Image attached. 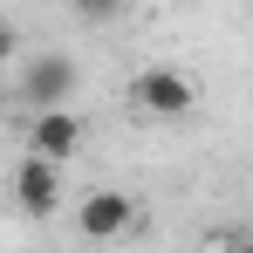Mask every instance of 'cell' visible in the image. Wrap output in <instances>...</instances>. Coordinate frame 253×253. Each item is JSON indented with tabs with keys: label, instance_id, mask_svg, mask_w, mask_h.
I'll list each match as a JSON object with an SVG mask.
<instances>
[{
	"label": "cell",
	"instance_id": "obj_1",
	"mask_svg": "<svg viewBox=\"0 0 253 253\" xmlns=\"http://www.w3.org/2000/svg\"><path fill=\"white\" fill-rule=\"evenodd\" d=\"M69 96H76V62L69 55H35L28 69H21V103L42 117V110H69Z\"/></svg>",
	"mask_w": 253,
	"mask_h": 253
},
{
	"label": "cell",
	"instance_id": "obj_2",
	"mask_svg": "<svg viewBox=\"0 0 253 253\" xmlns=\"http://www.w3.org/2000/svg\"><path fill=\"white\" fill-rule=\"evenodd\" d=\"M130 103H137V110H144V117H192V103H199V89L185 83V76H178V69H144V76H137V83H130Z\"/></svg>",
	"mask_w": 253,
	"mask_h": 253
},
{
	"label": "cell",
	"instance_id": "obj_3",
	"mask_svg": "<svg viewBox=\"0 0 253 253\" xmlns=\"http://www.w3.org/2000/svg\"><path fill=\"white\" fill-rule=\"evenodd\" d=\"M76 151H83V117H76V110H42V117L28 124V158H35V165L62 171Z\"/></svg>",
	"mask_w": 253,
	"mask_h": 253
},
{
	"label": "cell",
	"instance_id": "obj_4",
	"mask_svg": "<svg viewBox=\"0 0 253 253\" xmlns=\"http://www.w3.org/2000/svg\"><path fill=\"white\" fill-rule=\"evenodd\" d=\"M76 226H83V240H117V233L137 226V199L103 185V192H89V199H83V219H76Z\"/></svg>",
	"mask_w": 253,
	"mask_h": 253
},
{
	"label": "cell",
	"instance_id": "obj_5",
	"mask_svg": "<svg viewBox=\"0 0 253 253\" xmlns=\"http://www.w3.org/2000/svg\"><path fill=\"white\" fill-rule=\"evenodd\" d=\"M14 206L28 212V219H48V212L62 206V171L21 158V171H14Z\"/></svg>",
	"mask_w": 253,
	"mask_h": 253
},
{
	"label": "cell",
	"instance_id": "obj_6",
	"mask_svg": "<svg viewBox=\"0 0 253 253\" xmlns=\"http://www.w3.org/2000/svg\"><path fill=\"white\" fill-rule=\"evenodd\" d=\"M7 55H14V21H0V76H7Z\"/></svg>",
	"mask_w": 253,
	"mask_h": 253
},
{
	"label": "cell",
	"instance_id": "obj_7",
	"mask_svg": "<svg viewBox=\"0 0 253 253\" xmlns=\"http://www.w3.org/2000/svg\"><path fill=\"white\" fill-rule=\"evenodd\" d=\"M226 253H253V247H247V240H233V247H226Z\"/></svg>",
	"mask_w": 253,
	"mask_h": 253
}]
</instances>
